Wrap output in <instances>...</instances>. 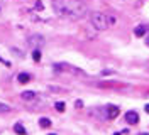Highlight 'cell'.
<instances>
[{"label": "cell", "instance_id": "277c9868", "mask_svg": "<svg viewBox=\"0 0 149 135\" xmlns=\"http://www.w3.org/2000/svg\"><path fill=\"white\" fill-rule=\"evenodd\" d=\"M119 115H120L119 107H113V105L107 107V118H109V120H113V118H117Z\"/></svg>", "mask_w": 149, "mask_h": 135}, {"label": "cell", "instance_id": "5bb4252c", "mask_svg": "<svg viewBox=\"0 0 149 135\" xmlns=\"http://www.w3.org/2000/svg\"><path fill=\"white\" fill-rule=\"evenodd\" d=\"M54 107H56V110H58V111H61V113H63V111H65V107H66V105L63 103V101H56Z\"/></svg>", "mask_w": 149, "mask_h": 135}, {"label": "cell", "instance_id": "d6986e66", "mask_svg": "<svg viewBox=\"0 0 149 135\" xmlns=\"http://www.w3.org/2000/svg\"><path fill=\"white\" fill-rule=\"evenodd\" d=\"M113 135H120V134H113Z\"/></svg>", "mask_w": 149, "mask_h": 135}, {"label": "cell", "instance_id": "44dd1931", "mask_svg": "<svg viewBox=\"0 0 149 135\" xmlns=\"http://www.w3.org/2000/svg\"><path fill=\"white\" fill-rule=\"evenodd\" d=\"M49 135H56V134H49Z\"/></svg>", "mask_w": 149, "mask_h": 135}, {"label": "cell", "instance_id": "52a82bcc", "mask_svg": "<svg viewBox=\"0 0 149 135\" xmlns=\"http://www.w3.org/2000/svg\"><path fill=\"white\" fill-rule=\"evenodd\" d=\"M125 120H127L129 123L134 125V123H137V122H139V115H137L136 111H127V113H125Z\"/></svg>", "mask_w": 149, "mask_h": 135}, {"label": "cell", "instance_id": "e0dca14e", "mask_svg": "<svg viewBox=\"0 0 149 135\" xmlns=\"http://www.w3.org/2000/svg\"><path fill=\"white\" fill-rule=\"evenodd\" d=\"M146 44L149 46V29H148V34H146Z\"/></svg>", "mask_w": 149, "mask_h": 135}, {"label": "cell", "instance_id": "4fadbf2b", "mask_svg": "<svg viewBox=\"0 0 149 135\" xmlns=\"http://www.w3.org/2000/svg\"><path fill=\"white\" fill-rule=\"evenodd\" d=\"M7 111H10V107L7 103H2L0 101V113H7Z\"/></svg>", "mask_w": 149, "mask_h": 135}, {"label": "cell", "instance_id": "9a60e30c", "mask_svg": "<svg viewBox=\"0 0 149 135\" xmlns=\"http://www.w3.org/2000/svg\"><path fill=\"white\" fill-rule=\"evenodd\" d=\"M36 9L37 10H42V3H41V2H36Z\"/></svg>", "mask_w": 149, "mask_h": 135}, {"label": "cell", "instance_id": "7c38bea8", "mask_svg": "<svg viewBox=\"0 0 149 135\" xmlns=\"http://www.w3.org/2000/svg\"><path fill=\"white\" fill-rule=\"evenodd\" d=\"M32 59H34V61H41V51H39V49H34V51H32Z\"/></svg>", "mask_w": 149, "mask_h": 135}, {"label": "cell", "instance_id": "30bf717a", "mask_svg": "<svg viewBox=\"0 0 149 135\" xmlns=\"http://www.w3.org/2000/svg\"><path fill=\"white\" fill-rule=\"evenodd\" d=\"M14 132H15L17 135H26V134H27V132H26V128L20 125V123H15V125H14Z\"/></svg>", "mask_w": 149, "mask_h": 135}, {"label": "cell", "instance_id": "ba28073f", "mask_svg": "<svg viewBox=\"0 0 149 135\" xmlns=\"http://www.w3.org/2000/svg\"><path fill=\"white\" fill-rule=\"evenodd\" d=\"M146 34H148V27L146 26H137L134 29V36L136 37H144Z\"/></svg>", "mask_w": 149, "mask_h": 135}, {"label": "cell", "instance_id": "8992f818", "mask_svg": "<svg viewBox=\"0 0 149 135\" xmlns=\"http://www.w3.org/2000/svg\"><path fill=\"white\" fill-rule=\"evenodd\" d=\"M20 98L26 100V101H34L37 98V93L36 91H22L20 93Z\"/></svg>", "mask_w": 149, "mask_h": 135}, {"label": "cell", "instance_id": "ac0fdd59", "mask_svg": "<svg viewBox=\"0 0 149 135\" xmlns=\"http://www.w3.org/2000/svg\"><path fill=\"white\" fill-rule=\"evenodd\" d=\"M144 108H146V111H148V113H149V103H148V105H146V107H144Z\"/></svg>", "mask_w": 149, "mask_h": 135}, {"label": "cell", "instance_id": "ffe728a7", "mask_svg": "<svg viewBox=\"0 0 149 135\" xmlns=\"http://www.w3.org/2000/svg\"><path fill=\"white\" fill-rule=\"evenodd\" d=\"M142 135H149V134H142Z\"/></svg>", "mask_w": 149, "mask_h": 135}, {"label": "cell", "instance_id": "9c48e42d", "mask_svg": "<svg viewBox=\"0 0 149 135\" xmlns=\"http://www.w3.org/2000/svg\"><path fill=\"white\" fill-rule=\"evenodd\" d=\"M17 80H19V83H29L31 81V74H27V73H20L17 76Z\"/></svg>", "mask_w": 149, "mask_h": 135}, {"label": "cell", "instance_id": "8fae6325", "mask_svg": "<svg viewBox=\"0 0 149 135\" xmlns=\"http://www.w3.org/2000/svg\"><path fill=\"white\" fill-rule=\"evenodd\" d=\"M39 125L42 127V128H47V127H51V120L46 117H42V118H39Z\"/></svg>", "mask_w": 149, "mask_h": 135}, {"label": "cell", "instance_id": "7a4b0ae2", "mask_svg": "<svg viewBox=\"0 0 149 135\" xmlns=\"http://www.w3.org/2000/svg\"><path fill=\"white\" fill-rule=\"evenodd\" d=\"M90 22H92V26L95 27V29L105 30V29H109L110 26H113V24L117 22V19L113 17V15H109V14L93 12L92 15H90Z\"/></svg>", "mask_w": 149, "mask_h": 135}, {"label": "cell", "instance_id": "2e32d148", "mask_svg": "<svg viewBox=\"0 0 149 135\" xmlns=\"http://www.w3.org/2000/svg\"><path fill=\"white\" fill-rule=\"evenodd\" d=\"M83 107V103H81V100H78V101H76V108H81Z\"/></svg>", "mask_w": 149, "mask_h": 135}, {"label": "cell", "instance_id": "6da1fadb", "mask_svg": "<svg viewBox=\"0 0 149 135\" xmlns=\"http://www.w3.org/2000/svg\"><path fill=\"white\" fill-rule=\"evenodd\" d=\"M53 10L59 17L78 20L88 14V9L81 0H53Z\"/></svg>", "mask_w": 149, "mask_h": 135}, {"label": "cell", "instance_id": "3957f363", "mask_svg": "<svg viewBox=\"0 0 149 135\" xmlns=\"http://www.w3.org/2000/svg\"><path fill=\"white\" fill-rule=\"evenodd\" d=\"M54 71L56 73H71V74H78V76H85V73L80 69V68H76V66H71V64H66V63H56L54 64Z\"/></svg>", "mask_w": 149, "mask_h": 135}, {"label": "cell", "instance_id": "5b68a950", "mask_svg": "<svg viewBox=\"0 0 149 135\" xmlns=\"http://www.w3.org/2000/svg\"><path fill=\"white\" fill-rule=\"evenodd\" d=\"M29 44L41 47V46H44V37L42 36H31L29 37Z\"/></svg>", "mask_w": 149, "mask_h": 135}]
</instances>
